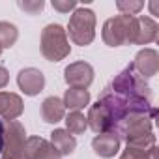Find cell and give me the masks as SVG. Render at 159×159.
<instances>
[{
  "mask_svg": "<svg viewBox=\"0 0 159 159\" xmlns=\"http://www.w3.org/2000/svg\"><path fill=\"white\" fill-rule=\"evenodd\" d=\"M86 124H88V127H90L94 133H98V135H99V133H109V131H111V125H112L111 114H109L107 107H105L99 99L88 109Z\"/></svg>",
  "mask_w": 159,
  "mask_h": 159,
  "instance_id": "9",
  "label": "cell"
},
{
  "mask_svg": "<svg viewBox=\"0 0 159 159\" xmlns=\"http://www.w3.org/2000/svg\"><path fill=\"white\" fill-rule=\"evenodd\" d=\"M66 116V107L64 101L56 96H49L41 103V118L45 124H58Z\"/></svg>",
  "mask_w": 159,
  "mask_h": 159,
  "instance_id": "12",
  "label": "cell"
},
{
  "mask_svg": "<svg viewBox=\"0 0 159 159\" xmlns=\"http://www.w3.org/2000/svg\"><path fill=\"white\" fill-rule=\"evenodd\" d=\"M25 146H26V131L25 125L19 120L4 122V148H2V159H19L25 157Z\"/></svg>",
  "mask_w": 159,
  "mask_h": 159,
  "instance_id": "4",
  "label": "cell"
},
{
  "mask_svg": "<svg viewBox=\"0 0 159 159\" xmlns=\"http://www.w3.org/2000/svg\"><path fill=\"white\" fill-rule=\"evenodd\" d=\"M120 159H148V148L144 150V148H135V146H127V148H125V150L122 152Z\"/></svg>",
  "mask_w": 159,
  "mask_h": 159,
  "instance_id": "20",
  "label": "cell"
},
{
  "mask_svg": "<svg viewBox=\"0 0 159 159\" xmlns=\"http://www.w3.org/2000/svg\"><path fill=\"white\" fill-rule=\"evenodd\" d=\"M51 6L56 11H60V13H69L71 10L73 11L77 10V2H75V0H52Z\"/></svg>",
  "mask_w": 159,
  "mask_h": 159,
  "instance_id": "21",
  "label": "cell"
},
{
  "mask_svg": "<svg viewBox=\"0 0 159 159\" xmlns=\"http://www.w3.org/2000/svg\"><path fill=\"white\" fill-rule=\"evenodd\" d=\"M17 84L25 96H38L45 88V75L36 67H25L17 75Z\"/></svg>",
  "mask_w": 159,
  "mask_h": 159,
  "instance_id": "7",
  "label": "cell"
},
{
  "mask_svg": "<svg viewBox=\"0 0 159 159\" xmlns=\"http://www.w3.org/2000/svg\"><path fill=\"white\" fill-rule=\"evenodd\" d=\"M157 10H159L157 0H152V2H150V11H152V15H157Z\"/></svg>",
  "mask_w": 159,
  "mask_h": 159,
  "instance_id": "25",
  "label": "cell"
},
{
  "mask_svg": "<svg viewBox=\"0 0 159 159\" xmlns=\"http://www.w3.org/2000/svg\"><path fill=\"white\" fill-rule=\"evenodd\" d=\"M19 39V30L13 23L8 21H0V47L2 49H10L17 43Z\"/></svg>",
  "mask_w": 159,
  "mask_h": 159,
  "instance_id": "17",
  "label": "cell"
},
{
  "mask_svg": "<svg viewBox=\"0 0 159 159\" xmlns=\"http://www.w3.org/2000/svg\"><path fill=\"white\" fill-rule=\"evenodd\" d=\"M148 159H157V146H150L148 148Z\"/></svg>",
  "mask_w": 159,
  "mask_h": 159,
  "instance_id": "23",
  "label": "cell"
},
{
  "mask_svg": "<svg viewBox=\"0 0 159 159\" xmlns=\"http://www.w3.org/2000/svg\"><path fill=\"white\" fill-rule=\"evenodd\" d=\"M0 54H2V47H0Z\"/></svg>",
  "mask_w": 159,
  "mask_h": 159,
  "instance_id": "26",
  "label": "cell"
},
{
  "mask_svg": "<svg viewBox=\"0 0 159 159\" xmlns=\"http://www.w3.org/2000/svg\"><path fill=\"white\" fill-rule=\"evenodd\" d=\"M64 107L69 111H81L90 103V92L84 88H67L64 94Z\"/></svg>",
  "mask_w": 159,
  "mask_h": 159,
  "instance_id": "15",
  "label": "cell"
},
{
  "mask_svg": "<svg viewBox=\"0 0 159 159\" xmlns=\"http://www.w3.org/2000/svg\"><path fill=\"white\" fill-rule=\"evenodd\" d=\"M159 36V25L152 17H139V32H137V41L135 45H148L157 41Z\"/></svg>",
  "mask_w": 159,
  "mask_h": 159,
  "instance_id": "13",
  "label": "cell"
},
{
  "mask_svg": "<svg viewBox=\"0 0 159 159\" xmlns=\"http://www.w3.org/2000/svg\"><path fill=\"white\" fill-rule=\"evenodd\" d=\"M94 67L84 62V60H79L69 64L64 69V81L69 84V88H88L94 83Z\"/></svg>",
  "mask_w": 159,
  "mask_h": 159,
  "instance_id": "5",
  "label": "cell"
},
{
  "mask_svg": "<svg viewBox=\"0 0 159 159\" xmlns=\"http://www.w3.org/2000/svg\"><path fill=\"white\" fill-rule=\"evenodd\" d=\"M64 122H66V131H69L73 137L75 135H83L88 129L86 116L81 111H71L67 116H64Z\"/></svg>",
  "mask_w": 159,
  "mask_h": 159,
  "instance_id": "16",
  "label": "cell"
},
{
  "mask_svg": "<svg viewBox=\"0 0 159 159\" xmlns=\"http://www.w3.org/2000/svg\"><path fill=\"white\" fill-rule=\"evenodd\" d=\"M120 139L114 133H99L92 139V150L103 159H111L120 152Z\"/></svg>",
  "mask_w": 159,
  "mask_h": 159,
  "instance_id": "11",
  "label": "cell"
},
{
  "mask_svg": "<svg viewBox=\"0 0 159 159\" xmlns=\"http://www.w3.org/2000/svg\"><path fill=\"white\" fill-rule=\"evenodd\" d=\"M2 148H4V122L0 120V153H2Z\"/></svg>",
  "mask_w": 159,
  "mask_h": 159,
  "instance_id": "24",
  "label": "cell"
},
{
  "mask_svg": "<svg viewBox=\"0 0 159 159\" xmlns=\"http://www.w3.org/2000/svg\"><path fill=\"white\" fill-rule=\"evenodd\" d=\"M25 159H62V155L47 139L28 137L25 146Z\"/></svg>",
  "mask_w": 159,
  "mask_h": 159,
  "instance_id": "6",
  "label": "cell"
},
{
  "mask_svg": "<svg viewBox=\"0 0 159 159\" xmlns=\"http://www.w3.org/2000/svg\"><path fill=\"white\" fill-rule=\"evenodd\" d=\"M39 45H41V54L49 62H60L66 56H69V52H71L67 34H66L64 26L56 25V23H51L41 30Z\"/></svg>",
  "mask_w": 159,
  "mask_h": 159,
  "instance_id": "2",
  "label": "cell"
},
{
  "mask_svg": "<svg viewBox=\"0 0 159 159\" xmlns=\"http://www.w3.org/2000/svg\"><path fill=\"white\" fill-rule=\"evenodd\" d=\"M25 111L23 98L13 92H0V118L4 122L17 120Z\"/></svg>",
  "mask_w": 159,
  "mask_h": 159,
  "instance_id": "10",
  "label": "cell"
},
{
  "mask_svg": "<svg viewBox=\"0 0 159 159\" xmlns=\"http://www.w3.org/2000/svg\"><path fill=\"white\" fill-rule=\"evenodd\" d=\"M131 66L142 79L155 77L159 71V52L155 49H140Z\"/></svg>",
  "mask_w": 159,
  "mask_h": 159,
  "instance_id": "8",
  "label": "cell"
},
{
  "mask_svg": "<svg viewBox=\"0 0 159 159\" xmlns=\"http://www.w3.org/2000/svg\"><path fill=\"white\" fill-rule=\"evenodd\" d=\"M10 83V73L4 66H0V88H6Z\"/></svg>",
  "mask_w": 159,
  "mask_h": 159,
  "instance_id": "22",
  "label": "cell"
},
{
  "mask_svg": "<svg viewBox=\"0 0 159 159\" xmlns=\"http://www.w3.org/2000/svg\"><path fill=\"white\" fill-rule=\"evenodd\" d=\"M19 159H25V157H19Z\"/></svg>",
  "mask_w": 159,
  "mask_h": 159,
  "instance_id": "27",
  "label": "cell"
},
{
  "mask_svg": "<svg viewBox=\"0 0 159 159\" xmlns=\"http://www.w3.org/2000/svg\"><path fill=\"white\" fill-rule=\"evenodd\" d=\"M17 6H19V10H23L28 15H38L45 8V2L43 0H19Z\"/></svg>",
  "mask_w": 159,
  "mask_h": 159,
  "instance_id": "19",
  "label": "cell"
},
{
  "mask_svg": "<svg viewBox=\"0 0 159 159\" xmlns=\"http://www.w3.org/2000/svg\"><path fill=\"white\" fill-rule=\"evenodd\" d=\"M137 32H139V17L120 13L105 21L101 38L109 47H122V45L135 43Z\"/></svg>",
  "mask_w": 159,
  "mask_h": 159,
  "instance_id": "1",
  "label": "cell"
},
{
  "mask_svg": "<svg viewBox=\"0 0 159 159\" xmlns=\"http://www.w3.org/2000/svg\"><path fill=\"white\" fill-rule=\"evenodd\" d=\"M49 142L58 150L60 155H71L75 152V148H77V139L66 129H54L51 133V140Z\"/></svg>",
  "mask_w": 159,
  "mask_h": 159,
  "instance_id": "14",
  "label": "cell"
},
{
  "mask_svg": "<svg viewBox=\"0 0 159 159\" xmlns=\"http://www.w3.org/2000/svg\"><path fill=\"white\" fill-rule=\"evenodd\" d=\"M116 8L124 15H135V13H139L144 8V2H140V0H118Z\"/></svg>",
  "mask_w": 159,
  "mask_h": 159,
  "instance_id": "18",
  "label": "cell"
},
{
  "mask_svg": "<svg viewBox=\"0 0 159 159\" xmlns=\"http://www.w3.org/2000/svg\"><path fill=\"white\" fill-rule=\"evenodd\" d=\"M66 34L79 47L90 45L96 38V13L88 8H77L69 17Z\"/></svg>",
  "mask_w": 159,
  "mask_h": 159,
  "instance_id": "3",
  "label": "cell"
}]
</instances>
